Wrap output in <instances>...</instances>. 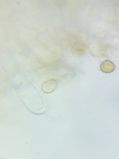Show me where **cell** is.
Returning <instances> with one entry per match:
<instances>
[{"instance_id": "obj_2", "label": "cell", "mask_w": 119, "mask_h": 159, "mask_svg": "<svg viewBox=\"0 0 119 159\" xmlns=\"http://www.w3.org/2000/svg\"><path fill=\"white\" fill-rule=\"evenodd\" d=\"M100 68L101 71L103 72L111 73L115 70V65L112 61H108V60H105V61H104L101 64Z\"/></svg>"}, {"instance_id": "obj_1", "label": "cell", "mask_w": 119, "mask_h": 159, "mask_svg": "<svg viewBox=\"0 0 119 159\" xmlns=\"http://www.w3.org/2000/svg\"><path fill=\"white\" fill-rule=\"evenodd\" d=\"M58 85L57 80L54 79L48 80L42 85V89L45 93H51L56 89Z\"/></svg>"}, {"instance_id": "obj_3", "label": "cell", "mask_w": 119, "mask_h": 159, "mask_svg": "<svg viewBox=\"0 0 119 159\" xmlns=\"http://www.w3.org/2000/svg\"><path fill=\"white\" fill-rule=\"evenodd\" d=\"M72 52L77 56H82L86 51V46L85 44L81 42H77L72 46Z\"/></svg>"}]
</instances>
